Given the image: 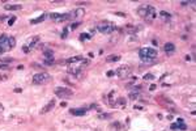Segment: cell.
<instances>
[{
  "instance_id": "1",
  "label": "cell",
  "mask_w": 196,
  "mask_h": 131,
  "mask_svg": "<svg viewBox=\"0 0 196 131\" xmlns=\"http://www.w3.org/2000/svg\"><path fill=\"white\" fill-rule=\"evenodd\" d=\"M137 13H139V16H141L147 22H152L157 17L156 8H154L153 5H150V4H141L137 8Z\"/></svg>"
},
{
  "instance_id": "2",
  "label": "cell",
  "mask_w": 196,
  "mask_h": 131,
  "mask_svg": "<svg viewBox=\"0 0 196 131\" xmlns=\"http://www.w3.org/2000/svg\"><path fill=\"white\" fill-rule=\"evenodd\" d=\"M157 50L153 47H141L139 50V56L145 63H153L157 58Z\"/></svg>"
},
{
  "instance_id": "3",
  "label": "cell",
  "mask_w": 196,
  "mask_h": 131,
  "mask_svg": "<svg viewBox=\"0 0 196 131\" xmlns=\"http://www.w3.org/2000/svg\"><path fill=\"white\" fill-rule=\"evenodd\" d=\"M16 46V39L12 35H7V34H1L0 35V49L5 53L8 50H12L13 47Z\"/></svg>"
},
{
  "instance_id": "4",
  "label": "cell",
  "mask_w": 196,
  "mask_h": 131,
  "mask_svg": "<svg viewBox=\"0 0 196 131\" xmlns=\"http://www.w3.org/2000/svg\"><path fill=\"white\" fill-rule=\"evenodd\" d=\"M50 81H51V75L47 72H38L31 79V83L35 85H46Z\"/></svg>"
},
{
  "instance_id": "5",
  "label": "cell",
  "mask_w": 196,
  "mask_h": 131,
  "mask_svg": "<svg viewBox=\"0 0 196 131\" xmlns=\"http://www.w3.org/2000/svg\"><path fill=\"white\" fill-rule=\"evenodd\" d=\"M97 30L102 34H111L114 30H117V26L111 21H101L97 25Z\"/></svg>"
},
{
  "instance_id": "6",
  "label": "cell",
  "mask_w": 196,
  "mask_h": 131,
  "mask_svg": "<svg viewBox=\"0 0 196 131\" xmlns=\"http://www.w3.org/2000/svg\"><path fill=\"white\" fill-rule=\"evenodd\" d=\"M55 94L59 97V98L67 100V98H69V97L73 96V92H72V89H69V88H65V87H56V88H55Z\"/></svg>"
},
{
  "instance_id": "7",
  "label": "cell",
  "mask_w": 196,
  "mask_h": 131,
  "mask_svg": "<svg viewBox=\"0 0 196 131\" xmlns=\"http://www.w3.org/2000/svg\"><path fill=\"white\" fill-rule=\"evenodd\" d=\"M49 17L55 22H63L72 19V13H50Z\"/></svg>"
},
{
  "instance_id": "8",
  "label": "cell",
  "mask_w": 196,
  "mask_h": 131,
  "mask_svg": "<svg viewBox=\"0 0 196 131\" xmlns=\"http://www.w3.org/2000/svg\"><path fill=\"white\" fill-rule=\"evenodd\" d=\"M67 72L69 74V75L75 76V78L81 79V78H83V75H84V68H83V67H80V66L72 64V66H68Z\"/></svg>"
},
{
  "instance_id": "9",
  "label": "cell",
  "mask_w": 196,
  "mask_h": 131,
  "mask_svg": "<svg viewBox=\"0 0 196 131\" xmlns=\"http://www.w3.org/2000/svg\"><path fill=\"white\" fill-rule=\"evenodd\" d=\"M132 74V68L129 66H120L119 68L115 71V75L119 79H127Z\"/></svg>"
},
{
  "instance_id": "10",
  "label": "cell",
  "mask_w": 196,
  "mask_h": 131,
  "mask_svg": "<svg viewBox=\"0 0 196 131\" xmlns=\"http://www.w3.org/2000/svg\"><path fill=\"white\" fill-rule=\"evenodd\" d=\"M86 112H88L86 108H77V109H71L69 110V113L75 117H83L86 114Z\"/></svg>"
},
{
  "instance_id": "11",
  "label": "cell",
  "mask_w": 196,
  "mask_h": 131,
  "mask_svg": "<svg viewBox=\"0 0 196 131\" xmlns=\"http://www.w3.org/2000/svg\"><path fill=\"white\" fill-rule=\"evenodd\" d=\"M55 100H51L49 104H47L46 106H43L42 109L39 110V114H46V113H49V112H51L52 109H54V106H55Z\"/></svg>"
},
{
  "instance_id": "12",
  "label": "cell",
  "mask_w": 196,
  "mask_h": 131,
  "mask_svg": "<svg viewBox=\"0 0 196 131\" xmlns=\"http://www.w3.org/2000/svg\"><path fill=\"white\" fill-rule=\"evenodd\" d=\"M38 42H39V37H38V35H34V37H31V39L29 41V45H26V47H28L29 50H31V49H34V47L37 46Z\"/></svg>"
},
{
  "instance_id": "13",
  "label": "cell",
  "mask_w": 196,
  "mask_h": 131,
  "mask_svg": "<svg viewBox=\"0 0 196 131\" xmlns=\"http://www.w3.org/2000/svg\"><path fill=\"white\" fill-rule=\"evenodd\" d=\"M4 9H7V11H20V9H22V5L21 4H5V5H4Z\"/></svg>"
},
{
  "instance_id": "14",
  "label": "cell",
  "mask_w": 196,
  "mask_h": 131,
  "mask_svg": "<svg viewBox=\"0 0 196 131\" xmlns=\"http://www.w3.org/2000/svg\"><path fill=\"white\" fill-rule=\"evenodd\" d=\"M72 19H76V17H81V16H84V13H85V9H83V8H77V9L72 11Z\"/></svg>"
},
{
  "instance_id": "15",
  "label": "cell",
  "mask_w": 196,
  "mask_h": 131,
  "mask_svg": "<svg viewBox=\"0 0 196 131\" xmlns=\"http://www.w3.org/2000/svg\"><path fill=\"white\" fill-rule=\"evenodd\" d=\"M159 19L162 20V21H170L171 20V15L169 12H166V11H161L159 12Z\"/></svg>"
},
{
  "instance_id": "16",
  "label": "cell",
  "mask_w": 196,
  "mask_h": 131,
  "mask_svg": "<svg viewBox=\"0 0 196 131\" xmlns=\"http://www.w3.org/2000/svg\"><path fill=\"white\" fill-rule=\"evenodd\" d=\"M163 50H165V53H167V54H171V53H174L175 51V45L174 43H165V46H163Z\"/></svg>"
},
{
  "instance_id": "17",
  "label": "cell",
  "mask_w": 196,
  "mask_h": 131,
  "mask_svg": "<svg viewBox=\"0 0 196 131\" xmlns=\"http://www.w3.org/2000/svg\"><path fill=\"white\" fill-rule=\"evenodd\" d=\"M46 17H47V15H45V13H43V15H41L39 17H37V19H33V20H30V24H38V22L43 21V20L46 19Z\"/></svg>"
},
{
  "instance_id": "18",
  "label": "cell",
  "mask_w": 196,
  "mask_h": 131,
  "mask_svg": "<svg viewBox=\"0 0 196 131\" xmlns=\"http://www.w3.org/2000/svg\"><path fill=\"white\" fill-rule=\"evenodd\" d=\"M137 30H139V28H136V26H133V25H127L126 26L127 33H136Z\"/></svg>"
},
{
  "instance_id": "19",
  "label": "cell",
  "mask_w": 196,
  "mask_h": 131,
  "mask_svg": "<svg viewBox=\"0 0 196 131\" xmlns=\"http://www.w3.org/2000/svg\"><path fill=\"white\" fill-rule=\"evenodd\" d=\"M119 59H120L119 55H110V56H107V58H106V60H107V62H118Z\"/></svg>"
},
{
  "instance_id": "20",
  "label": "cell",
  "mask_w": 196,
  "mask_h": 131,
  "mask_svg": "<svg viewBox=\"0 0 196 131\" xmlns=\"http://www.w3.org/2000/svg\"><path fill=\"white\" fill-rule=\"evenodd\" d=\"M0 62L4 63V64H8V63H12L13 62V58H1Z\"/></svg>"
},
{
  "instance_id": "21",
  "label": "cell",
  "mask_w": 196,
  "mask_h": 131,
  "mask_svg": "<svg viewBox=\"0 0 196 131\" xmlns=\"http://www.w3.org/2000/svg\"><path fill=\"white\" fill-rule=\"evenodd\" d=\"M144 80L145 81L154 80V75H152V74H145V75H144Z\"/></svg>"
},
{
  "instance_id": "22",
  "label": "cell",
  "mask_w": 196,
  "mask_h": 131,
  "mask_svg": "<svg viewBox=\"0 0 196 131\" xmlns=\"http://www.w3.org/2000/svg\"><path fill=\"white\" fill-rule=\"evenodd\" d=\"M124 104H126V100H124V98H118V101L114 104V106H117V105H124Z\"/></svg>"
},
{
  "instance_id": "23",
  "label": "cell",
  "mask_w": 196,
  "mask_h": 131,
  "mask_svg": "<svg viewBox=\"0 0 196 131\" xmlns=\"http://www.w3.org/2000/svg\"><path fill=\"white\" fill-rule=\"evenodd\" d=\"M98 118L99 119H107V118H111V114H99Z\"/></svg>"
},
{
  "instance_id": "24",
  "label": "cell",
  "mask_w": 196,
  "mask_h": 131,
  "mask_svg": "<svg viewBox=\"0 0 196 131\" xmlns=\"http://www.w3.org/2000/svg\"><path fill=\"white\" fill-rule=\"evenodd\" d=\"M9 79V76L7 75V74H3V75H0V81H7Z\"/></svg>"
},
{
  "instance_id": "25",
  "label": "cell",
  "mask_w": 196,
  "mask_h": 131,
  "mask_svg": "<svg viewBox=\"0 0 196 131\" xmlns=\"http://www.w3.org/2000/svg\"><path fill=\"white\" fill-rule=\"evenodd\" d=\"M89 38H90V37H89V34H86V33H85V34L83 33V34L80 35V39H89Z\"/></svg>"
},
{
  "instance_id": "26",
  "label": "cell",
  "mask_w": 196,
  "mask_h": 131,
  "mask_svg": "<svg viewBox=\"0 0 196 131\" xmlns=\"http://www.w3.org/2000/svg\"><path fill=\"white\" fill-rule=\"evenodd\" d=\"M79 25H80V22H75V24H72V25H71V29H72V30H75V29L79 28Z\"/></svg>"
},
{
  "instance_id": "27",
  "label": "cell",
  "mask_w": 196,
  "mask_h": 131,
  "mask_svg": "<svg viewBox=\"0 0 196 131\" xmlns=\"http://www.w3.org/2000/svg\"><path fill=\"white\" fill-rule=\"evenodd\" d=\"M0 70H9V66L3 64V63H1V64H0Z\"/></svg>"
},
{
  "instance_id": "28",
  "label": "cell",
  "mask_w": 196,
  "mask_h": 131,
  "mask_svg": "<svg viewBox=\"0 0 196 131\" xmlns=\"http://www.w3.org/2000/svg\"><path fill=\"white\" fill-rule=\"evenodd\" d=\"M61 38H67V29H64L61 31Z\"/></svg>"
},
{
  "instance_id": "29",
  "label": "cell",
  "mask_w": 196,
  "mask_h": 131,
  "mask_svg": "<svg viewBox=\"0 0 196 131\" xmlns=\"http://www.w3.org/2000/svg\"><path fill=\"white\" fill-rule=\"evenodd\" d=\"M15 20H16V17H12V19H11L9 21H8V24H9V25H12L13 22H15Z\"/></svg>"
},
{
  "instance_id": "30",
  "label": "cell",
  "mask_w": 196,
  "mask_h": 131,
  "mask_svg": "<svg viewBox=\"0 0 196 131\" xmlns=\"http://www.w3.org/2000/svg\"><path fill=\"white\" fill-rule=\"evenodd\" d=\"M4 112V106H3V104H0V113H3Z\"/></svg>"
},
{
  "instance_id": "31",
  "label": "cell",
  "mask_w": 196,
  "mask_h": 131,
  "mask_svg": "<svg viewBox=\"0 0 196 131\" xmlns=\"http://www.w3.org/2000/svg\"><path fill=\"white\" fill-rule=\"evenodd\" d=\"M114 74H115V72H114V71H110V72H107V76H113Z\"/></svg>"
},
{
  "instance_id": "32",
  "label": "cell",
  "mask_w": 196,
  "mask_h": 131,
  "mask_svg": "<svg viewBox=\"0 0 196 131\" xmlns=\"http://www.w3.org/2000/svg\"><path fill=\"white\" fill-rule=\"evenodd\" d=\"M117 15H118V16H120V17H126V15H124V13H119V12H118Z\"/></svg>"
},
{
  "instance_id": "33",
  "label": "cell",
  "mask_w": 196,
  "mask_h": 131,
  "mask_svg": "<svg viewBox=\"0 0 196 131\" xmlns=\"http://www.w3.org/2000/svg\"><path fill=\"white\" fill-rule=\"evenodd\" d=\"M5 17H7V16H5V15H1V17H0V21H3V20H4V19H5Z\"/></svg>"
},
{
  "instance_id": "34",
  "label": "cell",
  "mask_w": 196,
  "mask_h": 131,
  "mask_svg": "<svg viewBox=\"0 0 196 131\" xmlns=\"http://www.w3.org/2000/svg\"><path fill=\"white\" fill-rule=\"evenodd\" d=\"M3 53H4V51L1 50V49H0V55H1V54H3Z\"/></svg>"
}]
</instances>
